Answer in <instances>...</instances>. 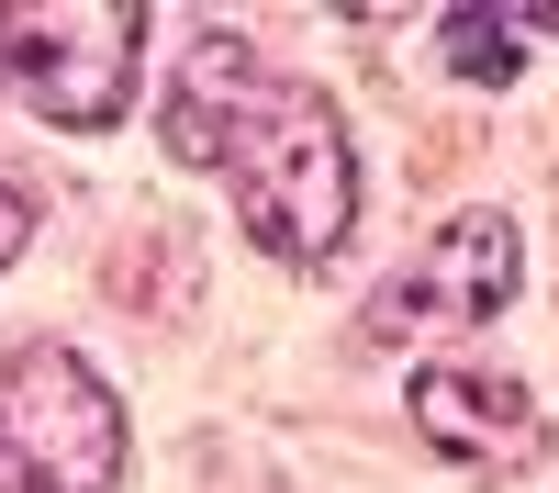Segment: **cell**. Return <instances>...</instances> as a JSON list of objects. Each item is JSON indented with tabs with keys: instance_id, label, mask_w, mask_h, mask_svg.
Instances as JSON below:
<instances>
[{
	"instance_id": "cell-5",
	"label": "cell",
	"mask_w": 559,
	"mask_h": 493,
	"mask_svg": "<svg viewBox=\"0 0 559 493\" xmlns=\"http://www.w3.org/2000/svg\"><path fill=\"white\" fill-rule=\"evenodd\" d=\"M414 426H426V448H448V460H471V471H503V460H537L548 448V415L526 403V382L471 371V359L414 371Z\"/></svg>"
},
{
	"instance_id": "cell-6",
	"label": "cell",
	"mask_w": 559,
	"mask_h": 493,
	"mask_svg": "<svg viewBox=\"0 0 559 493\" xmlns=\"http://www.w3.org/2000/svg\"><path fill=\"white\" fill-rule=\"evenodd\" d=\"M526 45H537V23L515 12V0H459V12L437 23V57L459 68V79H481V90H503L526 68Z\"/></svg>"
},
{
	"instance_id": "cell-2",
	"label": "cell",
	"mask_w": 559,
	"mask_h": 493,
	"mask_svg": "<svg viewBox=\"0 0 559 493\" xmlns=\"http://www.w3.org/2000/svg\"><path fill=\"white\" fill-rule=\"evenodd\" d=\"M123 482V403L79 348L0 359V493H112Z\"/></svg>"
},
{
	"instance_id": "cell-8",
	"label": "cell",
	"mask_w": 559,
	"mask_h": 493,
	"mask_svg": "<svg viewBox=\"0 0 559 493\" xmlns=\"http://www.w3.org/2000/svg\"><path fill=\"white\" fill-rule=\"evenodd\" d=\"M0 79H12V12H0Z\"/></svg>"
},
{
	"instance_id": "cell-4",
	"label": "cell",
	"mask_w": 559,
	"mask_h": 493,
	"mask_svg": "<svg viewBox=\"0 0 559 493\" xmlns=\"http://www.w3.org/2000/svg\"><path fill=\"white\" fill-rule=\"evenodd\" d=\"M515 292H526V247H515V224H503V213H448L437 236L414 247L381 292H369L358 348H403V337H426V326L471 337V326H492Z\"/></svg>"
},
{
	"instance_id": "cell-7",
	"label": "cell",
	"mask_w": 559,
	"mask_h": 493,
	"mask_svg": "<svg viewBox=\"0 0 559 493\" xmlns=\"http://www.w3.org/2000/svg\"><path fill=\"white\" fill-rule=\"evenodd\" d=\"M23 236H34V202L12 191V179H0V269H12V258H23Z\"/></svg>"
},
{
	"instance_id": "cell-1",
	"label": "cell",
	"mask_w": 559,
	"mask_h": 493,
	"mask_svg": "<svg viewBox=\"0 0 559 493\" xmlns=\"http://www.w3.org/2000/svg\"><path fill=\"white\" fill-rule=\"evenodd\" d=\"M168 157L179 168H213L236 179V213L269 258H336L347 224H358V146H347V113L324 102L313 79L269 68L247 34H191V57L168 79Z\"/></svg>"
},
{
	"instance_id": "cell-3",
	"label": "cell",
	"mask_w": 559,
	"mask_h": 493,
	"mask_svg": "<svg viewBox=\"0 0 559 493\" xmlns=\"http://www.w3.org/2000/svg\"><path fill=\"white\" fill-rule=\"evenodd\" d=\"M134 45H146V12H134V0H12V90L45 124H68V134L123 124Z\"/></svg>"
}]
</instances>
